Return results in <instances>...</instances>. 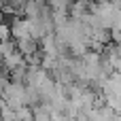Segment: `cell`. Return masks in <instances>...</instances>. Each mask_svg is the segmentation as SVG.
Returning a JSON list of instances; mask_svg holds the SVG:
<instances>
[{
  "instance_id": "obj_1",
  "label": "cell",
  "mask_w": 121,
  "mask_h": 121,
  "mask_svg": "<svg viewBox=\"0 0 121 121\" xmlns=\"http://www.w3.org/2000/svg\"><path fill=\"white\" fill-rule=\"evenodd\" d=\"M11 34H13V38H15V40L32 36L30 19H28V17H26V19H15V21H13V26H11Z\"/></svg>"
},
{
  "instance_id": "obj_2",
  "label": "cell",
  "mask_w": 121,
  "mask_h": 121,
  "mask_svg": "<svg viewBox=\"0 0 121 121\" xmlns=\"http://www.w3.org/2000/svg\"><path fill=\"white\" fill-rule=\"evenodd\" d=\"M17 43V49L23 53V57L28 60L30 55H34V53H38V38H34V36H28V38H19V40H15Z\"/></svg>"
},
{
  "instance_id": "obj_3",
  "label": "cell",
  "mask_w": 121,
  "mask_h": 121,
  "mask_svg": "<svg viewBox=\"0 0 121 121\" xmlns=\"http://www.w3.org/2000/svg\"><path fill=\"white\" fill-rule=\"evenodd\" d=\"M15 121H34V111H32V106L23 104V106L15 108Z\"/></svg>"
},
{
  "instance_id": "obj_4",
  "label": "cell",
  "mask_w": 121,
  "mask_h": 121,
  "mask_svg": "<svg viewBox=\"0 0 121 121\" xmlns=\"http://www.w3.org/2000/svg\"><path fill=\"white\" fill-rule=\"evenodd\" d=\"M47 2H49L51 11H64V13H68L70 6H72V0H47Z\"/></svg>"
},
{
  "instance_id": "obj_5",
  "label": "cell",
  "mask_w": 121,
  "mask_h": 121,
  "mask_svg": "<svg viewBox=\"0 0 121 121\" xmlns=\"http://www.w3.org/2000/svg\"><path fill=\"white\" fill-rule=\"evenodd\" d=\"M57 121H72V119H70V117H66V115H62V117H60Z\"/></svg>"
},
{
  "instance_id": "obj_6",
  "label": "cell",
  "mask_w": 121,
  "mask_h": 121,
  "mask_svg": "<svg viewBox=\"0 0 121 121\" xmlns=\"http://www.w3.org/2000/svg\"><path fill=\"white\" fill-rule=\"evenodd\" d=\"M0 121H2V117H0Z\"/></svg>"
}]
</instances>
